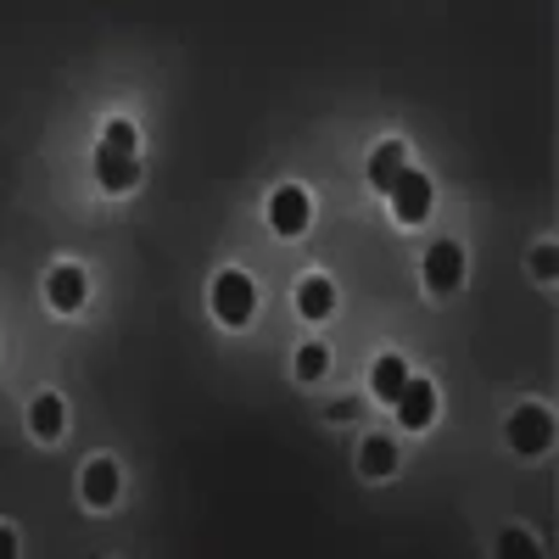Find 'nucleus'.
Here are the masks:
<instances>
[{
	"label": "nucleus",
	"instance_id": "obj_3",
	"mask_svg": "<svg viewBox=\"0 0 559 559\" xmlns=\"http://www.w3.org/2000/svg\"><path fill=\"white\" fill-rule=\"evenodd\" d=\"M313 218V202L302 185H280V191L269 197V224H274V236H302Z\"/></svg>",
	"mask_w": 559,
	"mask_h": 559
},
{
	"label": "nucleus",
	"instance_id": "obj_13",
	"mask_svg": "<svg viewBox=\"0 0 559 559\" xmlns=\"http://www.w3.org/2000/svg\"><path fill=\"white\" fill-rule=\"evenodd\" d=\"M403 381H408V364H403L397 353L376 358V369H369V392H376L381 403H392V397L403 392Z\"/></svg>",
	"mask_w": 559,
	"mask_h": 559
},
{
	"label": "nucleus",
	"instance_id": "obj_1",
	"mask_svg": "<svg viewBox=\"0 0 559 559\" xmlns=\"http://www.w3.org/2000/svg\"><path fill=\"white\" fill-rule=\"evenodd\" d=\"M213 313H218L224 324H247V319L258 313V280L241 274V269H224V274L213 280Z\"/></svg>",
	"mask_w": 559,
	"mask_h": 559
},
{
	"label": "nucleus",
	"instance_id": "obj_5",
	"mask_svg": "<svg viewBox=\"0 0 559 559\" xmlns=\"http://www.w3.org/2000/svg\"><path fill=\"white\" fill-rule=\"evenodd\" d=\"M392 408H397V419H403L408 431H426L431 419H437V386L408 376V381H403V392L392 397Z\"/></svg>",
	"mask_w": 559,
	"mask_h": 559
},
{
	"label": "nucleus",
	"instance_id": "obj_18",
	"mask_svg": "<svg viewBox=\"0 0 559 559\" xmlns=\"http://www.w3.org/2000/svg\"><path fill=\"white\" fill-rule=\"evenodd\" d=\"M532 269H537L543 280H554V269H559V252H554V247H537V252H532Z\"/></svg>",
	"mask_w": 559,
	"mask_h": 559
},
{
	"label": "nucleus",
	"instance_id": "obj_11",
	"mask_svg": "<svg viewBox=\"0 0 559 559\" xmlns=\"http://www.w3.org/2000/svg\"><path fill=\"white\" fill-rule=\"evenodd\" d=\"M358 471H364L369 481H386V476L397 471V442H392V437H364V448H358Z\"/></svg>",
	"mask_w": 559,
	"mask_h": 559
},
{
	"label": "nucleus",
	"instance_id": "obj_16",
	"mask_svg": "<svg viewBox=\"0 0 559 559\" xmlns=\"http://www.w3.org/2000/svg\"><path fill=\"white\" fill-rule=\"evenodd\" d=\"M107 146H123V152H134V123L112 118V123H107Z\"/></svg>",
	"mask_w": 559,
	"mask_h": 559
},
{
	"label": "nucleus",
	"instance_id": "obj_17",
	"mask_svg": "<svg viewBox=\"0 0 559 559\" xmlns=\"http://www.w3.org/2000/svg\"><path fill=\"white\" fill-rule=\"evenodd\" d=\"M498 554H537V543H532L526 532H503V537H498Z\"/></svg>",
	"mask_w": 559,
	"mask_h": 559
},
{
	"label": "nucleus",
	"instance_id": "obj_6",
	"mask_svg": "<svg viewBox=\"0 0 559 559\" xmlns=\"http://www.w3.org/2000/svg\"><path fill=\"white\" fill-rule=\"evenodd\" d=\"M79 481H84V503H96V509H112L118 492H123V471L112 459H90Z\"/></svg>",
	"mask_w": 559,
	"mask_h": 559
},
{
	"label": "nucleus",
	"instance_id": "obj_2",
	"mask_svg": "<svg viewBox=\"0 0 559 559\" xmlns=\"http://www.w3.org/2000/svg\"><path fill=\"white\" fill-rule=\"evenodd\" d=\"M386 197H392V213H397L403 224H419V218L431 213V197H437V191H431V179H426V174L397 168V179H392V191H386Z\"/></svg>",
	"mask_w": 559,
	"mask_h": 559
},
{
	"label": "nucleus",
	"instance_id": "obj_9",
	"mask_svg": "<svg viewBox=\"0 0 559 559\" xmlns=\"http://www.w3.org/2000/svg\"><path fill=\"white\" fill-rule=\"evenodd\" d=\"M62 426H68L62 397H57V392H39V397L28 403V431H34L39 442H57V437H62Z\"/></svg>",
	"mask_w": 559,
	"mask_h": 559
},
{
	"label": "nucleus",
	"instance_id": "obj_7",
	"mask_svg": "<svg viewBox=\"0 0 559 559\" xmlns=\"http://www.w3.org/2000/svg\"><path fill=\"white\" fill-rule=\"evenodd\" d=\"M459 280H464V252L453 241H437L426 252V286L431 292H459Z\"/></svg>",
	"mask_w": 559,
	"mask_h": 559
},
{
	"label": "nucleus",
	"instance_id": "obj_15",
	"mask_svg": "<svg viewBox=\"0 0 559 559\" xmlns=\"http://www.w3.org/2000/svg\"><path fill=\"white\" fill-rule=\"evenodd\" d=\"M324 369H331V353H324L319 342H308V347H297V381H319Z\"/></svg>",
	"mask_w": 559,
	"mask_h": 559
},
{
	"label": "nucleus",
	"instance_id": "obj_14",
	"mask_svg": "<svg viewBox=\"0 0 559 559\" xmlns=\"http://www.w3.org/2000/svg\"><path fill=\"white\" fill-rule=\"evenodd\" d=\"M397 168H403V146L386 140V146H376V157H369V185H376V191H392Z\"/></svg>",
	"mask_w": 559,
	"mask_h": 559
},
{
	"label": "nucleus",
	"instance_id": "obj_10",
	"mask_svg": "<svg viewBox=\"0 0 559 559\" xmlns=\"http://www.w3.org/2000/svg\"><path fill=\"white\" fill-rule=\"evenodd\" d=\"M96 174H102V185H107V191H129V185L140 179V168H134V152H123V146H107V140H102V152H96Z\"/></svg>",
	"mask_w": 559,
	"mask_h": 559
},
{
	"label": "nucleus",
	"instance_id": "obj_19",
	"mask_svg": "<svg viewBox=\"0 0 559 559\" xmlns=\"http://www.w3.org/2000/svg\"><path fill=\"white\" fill-rule=\"evenodd\" d=\"M0 554H17V537L12 532H0Z\"/></svg>",
	"mask_w": 559,
	"mask_h": 559
},
{
	"label": "nucleus",
	"instance_id": "obj_12",
	"mask_svg": "<svg viewBox=\"0 0 559 559\" xmlns=\"http://www.w3.org/2000/svg\"><path fill=\"white\" fill-rule=\"evenodd\" d=\"M297 308H302V319H324L336 308V286L324 274H308L302 286H297Z\"/></svg>",
	"mask_w": 559,
	"mask_h": 559
},
{
	"label": "nucleus",
	"instance_id": "obj_8",
	"mask_svg": "<svg viewBox=\"0 0 559 559\" xmlns=\"http://www.w3.org/2000/svg\"><path fill=\"white\" fill-rule=\"evenodd\" d=\"M84 269H73V263H62V269H51V280H45V297H51V308L57 313H79L84 308Z\"/></svg>",
	"mask_w": 559,
	"mask_h": 559
},
{
	"label": "nucleus",
	"instance_id": "obj_4",
	"mask_svg": "<svg viewBox=\"0 0 559 559\" xmlns=\"http://www.w3.org/2000/svg\"><path fill=\"white\" fill-rule=\"evenodd\" d=\"M554 442V414L548 408H515V414H509V448H515V453H543Z\"/></svg>",
	"mask_w": 559,
	"mask_h": 559
}]
</instances>
